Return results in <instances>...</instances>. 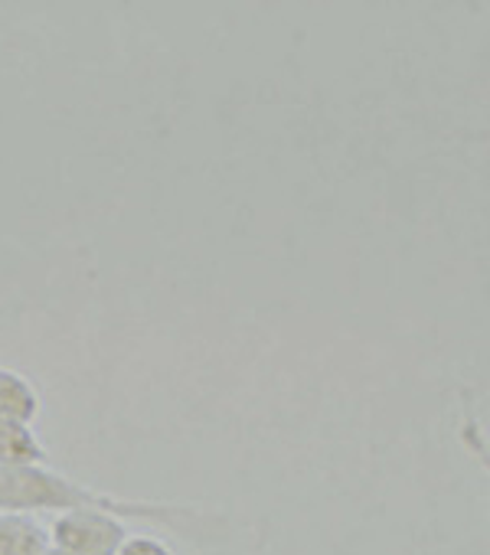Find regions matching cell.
<instances>
[{
	"label": "cell",
	"mask_w": 490,
	"mask_h": 555,
	"mask_svg": "<svg viewBox=\"0 0 490 555\" xmlns=\"http://www.w3.org/2000/svg\"><path fill=\"white\" fill-rule=\"evenodd\" d=\"M69 513V509H105L121 519H151L164 526H183L186 519H203L193 506L128 500L105 490H92L47 464L0 467V513Z\"/></svg>",
	"instance_id": "cell-1"
},
{
	"label": "cell",
	"mask_w": 490,
	"mask_h": 555,
	"mask_svg": "<svg viewBox=\"0 0 490 555\" xmlns=\"http://www.w3.org/2000/svg\"><path fill=\"white\" fill-rule=\"evenodd\" d=\"M53 548L60 555H118L128 542L125 519L105 509H69L53 519Z\"/></svg>",
	"instance_id": "cell-2"
},
{
	"label": "cell",
	"mask_w": 490,
	"mask_h": 555,
	"mask_svg": "<svg viewBox=\"0 0 490 555\" xmlns=\"http://www.w3.org/2000/svg\"><path fill=\"white\" fill-rule=\"evenodd\" d=\"M53 535L30 513H0V555H50Z\"/></svg>",
	"instance_id": "cell-3"
},
{
	"label": "cell",
	"mask_w": 490,
	"mask_h": 555,
	"mask_svg": "<svg viewBox=\"0 0 490 555\" xmlns=\"http://www.w3.org/2000/svg\"><path fill=\"white\" fill-rule=\"evenodd\" d=\"M47 464V448L34 435L30 425L0 415V467Z\"/></svg>",
	"instance_id": "cell-4"
},
{
	"label": "cell",
	"mask_w": 490,
	"mask_h": 555,
	"mask_svg": "<svg viewBox=\"0 0 490 555\" xmlns=\"http://www.w3.org/2000/svg\"><path fill=\"white\" fill-rule=\"evenodd\" d=\"M40 412V396L37 389L14 370L0 366V415L30 425Z\"/></svg>",
	"instance_id": "cell-5"
},
{
	"label": "cell",
	"mask_w": 490,
	"mask_h": 555,
	"mask_svg": "<svg viewBox=\"0 0 490 555\" xmlns=\"http://www.w3.org/2000/svg\"><path fill=\"white\" fill-rule=\"evenodd\" d=\"M461 441H464V448L470 451V457H477L480 467L490 474V441H487V435H483L477 415L470 412L467 399H464V415H461Z\"/></svg>",
	"instance_id": "cell-6"
},
{
	"label": "cell",
	"mask_w": 490,
	"mask_h": 555,
	"mask_svg": "<svg viewBox=\"0 0 490 555\" xmlns=\"http://www.w3.org/2000/svg\"><path fill=\"white\" fill-rule=\"evenodd\" d=\"M118 555H173V552L154 535H128V542L121 545Z\"/></svg>",
	"instance_id": "cell-7"
}]
</instances>
